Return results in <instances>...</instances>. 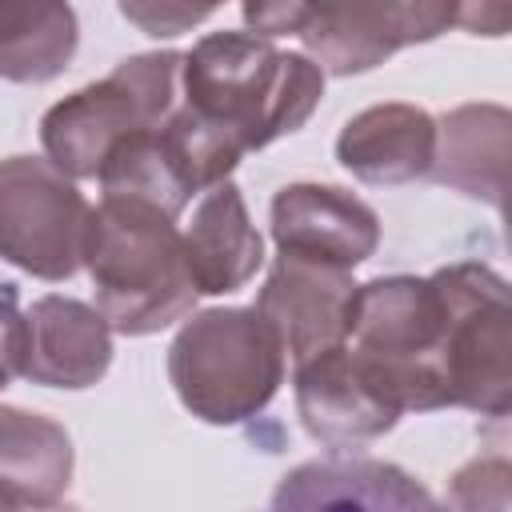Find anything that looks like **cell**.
I'll return each mask as SVG.
<instances>
[{
    "label": "cell",
    "mask_w": 512,
    "mask_h": 512,
    "mask_svg": "<svg viewBox=\"0 0 512 512\" xmlns=\"http://www.w3.org/2000/svg\"><path fill=\"white\" fill-rule=\"evenodd\" d=\"M184 108L240 156L296 132L324 96V72L252 32L204 36L180 68Z\"/></svg>",
    "instance_id": "6da1fadb"
},
{
    "label": "cell",
    "mask_w": 512,
    "mask_h": 512,
    "mask_svg": "<svg viewBox=\"0 0 512 512\" xmlns=\"http://www.w3.org/2000/svg\"><path fill=\"white\" fill-rule=\"evenodd\" d=\"M80 264L92 276L96 312L120 336L160 332L196 304L180 228L144 200L104 196L92 208Z\"/></svg>",
    "instance_id": "7a4b0ae2"
},
{
    "label": "cell",
    "mask_w": 512,
    "mask_h": 512,
    "mask_svg": "<svg viewBox=\"0 0 512 512\" xmlns=\"http://www.w3.org/2000/svg\"><path fill=\"white\" fill-rule=\"evenodd\" d=\"M168 380L204 424H244L284 384V348L256 308H208L176 332Z\"/></svg>",
    "instance_id": "3957f363"
},
{
    "label": "cell",
    "mask_w": 512,
    "mask_h": 512,
    "mask_svg": "<svg viewBox=\"0 0 512 512\" xmlns=\"http://www.w3.org/2000/svg\"><path fill=\"white\" fill-rule=\"evenodd\" d=\"M180 52H144L120 60L104 80L64 96L40 120L48 164L68 180L100 176L108 152L144 128L164 124L180 104Z\"/></svg>",
    "instance_id": "277c9868"
},
{
    "label": "cell",
    "mask_w": 512,
    "mask_h": 512,
    "mask_svg": "<svg viewBox=\"0 0 512 512\" xmlns=\"http://www.w3.org/2000/svg\"><path fill=\"white\" fill-rule=\"evenodd\" d=\"M244 24L264 40L296 36L320 72L352 76L384 64L404 44L436 40L460 24V4H244Z\"/></svg>",
    "instance_id": "5b68a950"
},
{
    "label": "cell",
    "mask_w": 512,
    "mask_h": 512,
    "mask_svg": "<svg viewBox=\"0 0 512 512\" xmlns=\"http://www.w3.org/2000/svg\"><path fill=\"white\" fill-rule=\"evenodd\" d=\"M452 324L440 348V388L448 408L504 420L512 408V308L508 284L488 264L444 268Z\"/></svg>",
    "instance_id": "8992f818"
},
{
    "label": "cell",
    "mask_w": 512,
    "mask_h": 512,
    "mask_svg": "<svg viewBox=\"0 0 512 512\" xmlns=\"http://www.w3.org/2000/svg\"><path fill=\"white\" fill-rule=\"evenodd\" d=\"M92 204L40 156L0 160V256L40 280H68L84 260Z\"/></svg>",
    "instance_id": "52a82bcc"
},
{
    "label": "cell",
    "mask_w": 512,
    "mask_h": 512,
    "mask_svg": "<svg viewBox=\"0 0 512 512\" xmlns=\"http://www.w3.org/2000/svg\"><path fill=\"white\" fill-rule=\"evenodd\" d=\"M296 408L308 436L324 448H356L384 436L404 416L388 388L348 344L296 364Z\"/></svg>",
    "instance_id": "ba28073f"
},
{
    "label": "cell",
    "mask_w": 512,
    "mask_h": 512,
    "mask_svg": "<svg viewBox=\"0 0 512 512\" xmlns=\"http://www.w3.org/2000/svg\"><path fill=\"white\" fill-rule=\"evenodd\" d=\"M356 288L360 284L344 268H328L280 252L252 308L272 328L284 356L304 364L348 340V312Z\"/></svg>",
    "instance_id": "9c48e42d"
},
{
    "label": "cell",
    "mask_w": 512,
    "mask_h": 512,
    "mask_svg": "<svg viewBox=\"0 0 512 512\" xmlns=\"http://www.w3.org/2000/svg\"><path fill=\"white\" fill-rule=\"evenodd\" d=\"M264 512H448L412 472L372 456H328L292 468Z\"/></svg>",
    "instance_id": "30bf717a"
},
{
    "label": "cell",
    "mask_w": 512,
    "mask_h": 512,
    "mask_svg": "<svg viewBox=\"0 0 512 512\" xmlns=\"http://www.w3.org/2000/svg\"><path fill=\"white\" fill-rule=\"evenodd\" d=\"M272 240L284 256L348 272L376 252L380 220L336 184H288L272 200Z\"/></svg>",
    "instance_id": "8fae6325"
},
{
    "label": "cell",
    "mask_w": 512,
    "mask_h": 512,
    "mask_svg": "<svg viewBox=\"0 0 512 512\" xmlns=\"http://www.w3.org/2000/svg\"><path fill=\"white\" fill-rule=\"evenodd\" d=\"M24 368L44 388H92L112 364V328L96 308L72 296H40L28 312Z\"/></svg>",
    "instance_id": "7c38bea8"
},
{
    "label": "cell",
    "mask_w": 512,
    "mask_h": 512,
    "mask_svg": "<svg viewBox=\"0 0 512 512\" xmlns=\"http://www.w3.org/2000/svg\"><path fill=\"white\" fill-rule=\"evenodd\" d=\"M184 240V264L196 296H224L244 288L264 264V240L244 208V196L232 180L204 192L192 212Z\"/></svg>",
    "instance_id": "4fadbf2b"
},
{
    "label": "cell",
    "mask_w": 512,
    "mask_h": 512,
    "mask_svg": "<svg viewBox=\"0 0 512 512\" xmlns=\"http://www.w3.org/2000/svg\"><path fill=\"white\" fill-rule=\"evenodd\" d=\"M336 160L364 184H408L432 172L436 120L416 104H376L352 116L336 140Z\"/></svg>",
    "instance_id": "5bb4252c"
},
{
    "label": "cell",
    "mask_w": 512,
    "mask_h": 512,
    "mask_svg": "<svg viewBox=\"0 0 512 512\" xmlns=\"http://www.w3.org/2000/svg\"><path fill=\"white\" fill-rule=\"evenodd\" d=\"M72 480L68 432L16 404H0V504L16 512H48Z\"/></svg>",
    "instance_id": "9a60e30c"
},
{
    "label": "cell",
    "mask_w": 512,
    "mask_h": 512,
    "mask_svg": "<svg viewBox=\"0 0 512 512\" xmlns=\"http://www.w3.org/2000/svg\"><path fill=\"white\" fill-rule=\"evenodd\" d=\"M508 172V112L496 104H468L440 120L432 176L464 196L504 204Z\"/></svg>",
    "instance_id": "2e32d148"
},
{
    "label": "cell",
    "mask_w": 512,
    "mask_h": 512,
    "mask_svg": "<svg viewBox=\"0 0 512 512\" xmlns=\"http://www.w3.org/2000/svg\"><path fill=\"white\" fill-rule=\"evenodd\" d=\"M100 188L104 196H128V200H144L152 208H160L164 216H180L188 208V200L200 192L192 164L184 156V148L176 144L168 120L144 132L124 136L104 168H100Z\"/></svg>",
    "instance_id": "e0dca14e"
},
{
    "label": "cell",
    "mask_w": 512,
    "mask_h": 512,
    "mask_svg": "<svg viewBox=\"0 0 512 512\" xmlns=\"http://www.w3.org/2000/svg\"><path fill=\"white\" fill-rule=\"evenodd\" d=\"M80 24L68 4H0V76L44 84L68 68Z\"/></svg>",
    "instance_id": "ac0fdd59"
},
{
    "label": "cell",
    "mask_w": 512,
    "mask_h": 512,
    "mask_svg": "<svg viewBox=\"0 0 512 512\" xmlns=\"http://www.w3.org/2000/svg\"><path fill=\"white\" fill-rule=\"evenodd\" d=\"M512 472L508 460L488 456L472 460L452 476V508L456 512H512Z\"/></svg>",
    "instance_id": "d6986e66"
},
{
    "label": "cell",
    "mask_w": 512,
    "mask_h": 512,
    "mask_svg": "<svg viewBox=\"0 0 512 512\" xmlns=\"http://www.w3.org/2000/svg\"><path fill=\"white\" fill-rule=\"evenodd\" d=\"M24 348H28V324L16 308V288L0 284V392L12 384V376H20Z\"/></svg>",
    "instance_id": "ffe728a7"
},
{
    "label": "cell",
    "mask_w": 512,
    "mask_h": 512,
    "mask_svg": "<svg viewBox=\"0 0 512 512\" xmlns=\"http://www.w3.org/2000/svg\"><path fill=\"white\" fill-rule=\"evenodd\" d=\"M216 8H188V4H120V16L140 24L148 36H180L184 28L208 20Z\"/></svg>",
    "instance_id": "44dd1931"
},
{
    "label": "cell",
    "mask_w": 512,
    "mask_h": 512,
    "mask_svg": "<svg viewBox=\"0 0 512 512\" xmlns=\"http://www.w3.org/2000/svg\"><path fill=\"white\" fill-rule=\"evenodd\" d=\"M48 512H76V508H48Z\"/></svg>",
    "instance_id": "7402d4cb"
}]
</instances>
